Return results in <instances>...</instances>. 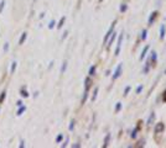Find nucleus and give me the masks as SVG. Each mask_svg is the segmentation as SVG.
<instances>
[{"mask_svg": "<svg viewBox=\"0 0 166 148\" xmlns=\"http://www.w3.org/2000/svg\"><path fill=\"white\" fill-rule=\"evenodd\" d=\"M15 68H16V63H15V62H14V63H12V68H11V72H12V73H14Z\"/></svg>", "mask_w": 166, "mask_h": 148, "instance_id": "20e7f679", "label": "nucleus"}, {"mask_svg": "<svg viewBox=\"0 0 166 148\" xmlns=\"http://www.w3.org/2000/svg\"><path fill=\"white\" fill-rule=\"evenodd\" d=\"M21 95H22V96H25V98H26V96H29V94H27L26 91H25V90H21Z\"/></svg>", "mask_w": 166, "mask_h": 148, "instance_id": "7ed1b4c3", "label": "nucleus"}, {"mask_svg": "<svg viewBox=\"0 0 166 148\" xmlns=\"http://www.w3.org/2000/svg\"><path fill=\"white\" fill-rule=\"evenodd\" d=\"M25 38H26V32H24V34H22L21 38H20V41H19V44H22L24 41H25Z\"/></svg>", "mask_w": 166, "mask_h": 148, "instance_id": "f03ea898", "label": "nucleus"}, {"mask_svg": "<svg viewBox=\"0 0 166 148\" xmlns=\"http://www.w3.org/2000/svg\"><path fill=\"white\" fill-rule=\"evenodd\" d=\"M3 7H4V1H1V5H0V12L3 11Z\"/></svg>", "mask_w": 166, "mask_h": 148, "instance_id": "39448f33", "label": "nucleus"}, {"mask_svg": "<svg viewBox=\"0 0 166 148\" xmlns=\"http://www.w3.org/2000/svg\"><path fill=\"white\" fill-rule=\"evenodd\" d=\"M16 104H18V106H21V105H22V101H18Z\"/></svg>", "mask_w": 166, "mask_h": 148, "instance_id": "423d86ee", "label": "nucleus"}, {"mask_svg": "<svg viewBox=\"0 0 166 148\" xmlns=\"http://www.w3.org/2000/svg\"><path fill=\"white\" fill-rule=\"evenodd\" d=\"M25 110H26V108H25V106H22V105H21V108H20V109L18 110V116H20V115H22V112H24Z\"/></svg>", "mask_w": 166, "mask_h": 148, "instance_id": "f257e3e1", "label": "nucleus"}, {"mask_svg": "<svg viewBox=\"0 0 166 148\" xmlns=\"http://www.w3.org/2000/svg\"><path fill=\"white\" fill-rule=\"evenodd\" d=\"M7 44H9V43H5V47H4V51H7Z\"/></svg>", "mask_w": 166, "mask_h": 148, "instance_id": "6e6552de", "label": "nucleus"}, {"mask_svg": "<svg viewBox=\"0 0 166 148\" xmlns=\"http://www.w3.org/2000/svg\"><path fill=\"white\" fill-rule=\"evenodd\" d=\"M61 139H62V136H59V137H57V142H60Z\"/></svg>", "mask_w": 166, "mask_h": 148, "instance_id": "0eeeda50", "label": "nucleus"}]
</instances>
